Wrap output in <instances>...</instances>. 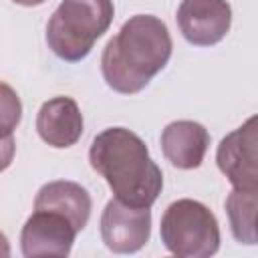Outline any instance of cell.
<instances>
[{"label":"cell","mask_w":258,"mask_h":258,"mask_svg":"<svg viewBox=\"0 0 258 258\" xmlns=\"http://www.w3.org/2000/svg\"><path fill=\"white\" fill-rule=\"evenodd\" d=\"M151 236V210L129 206L121 200H109L101 214V238L115 254H133L141 250Z\"/></svg>","instance_id":"obj_6"},{"label":"cell","mask_w":258,"mask_h":258,"mask_svg":"<svg viewBox=\"0 0 258 258\" xmlns=\"http://www.w3.org/2000/svg\"><path fill=\"white\" fill-rule=\"evenodd\" d=\"M91 208H93V202L89 191L81 183L67 181V179L44 183L34 198V210L58 212L67 216L79 232L87 226L91 218Z\"/></svg>","instance_id":"obj_11"},{"label":"cell","mask_w":258,"mask_h":258,"mask_svg":"<svg viewBox=\"0 0 258 258\" xmlns=\"http://www.w3.org/2000/svg\"><path fill=\"white\" fill-rule=\"evenodd\" d=\"M175 18L189 44L212 46L228 34L232 8L226 0H181Z\"/></svg>","instance_id":"obj_8"},{"label":"cell","mask_w":258,"mask_h":258,"mask_svg":"<svg viewBox=\"0 0 258 258\" xmlns=\"http://www.w3.org/2000/svg\"><path fill=\"white\" fill-rule=\"evenodd\" d=\"M258 210V191L234 187L226 198V214L232 236L240 244H258L254 232V218Z\"/></svg>","instance_id":"obj_12"},{"label":"cell","mask_w":258,"mask_h":258,"mask_svg":"<svg viewBox=\"0 0 258 258\" xmlns=\"http://www.w3.org/2000/svg\"><path fill=\"white\" fill-rule=\"evenodd\" d=\"M2 91H4V101H2V125H4V131H6V137L10 133V129L14 125H18L20 121V101L18 97L12 93V89L4 83L2 85Z\"/></svg>","instance_id":"obj_13"},{"label":"cell","mask_w":258,"mask_h":258,"mask_svg":"<svg viewBox=\"0 0 258 258\" xmlns=\"http://www.w3.org/2000/svg\"><path fill=\"white\" fill-rule=\"evenodd\" d=\"M171 48L173 42L163 20L135 14L105 44L101 54L103 79L117 93H139L169 62Z\"/></svg>","instance_id":"obj_1"},{"label":"cell","mask_w":258,"mask_h":258,"mask_svg":"<svg viewBox=\"0 0 258 258\" xmlns=\"http://www.w3.org/2000/svg\"><path fill=\"white\" fill-rule=\"evenodd\" d=\"M254 232H256V240H258V210H256V218H254Z\"/></svg>","instance_id":"obj_15"},{"label":"cell","mask_w":258,"mask_h":258,"mask_svg":"<svg viewBox=\"0 0 258 258\" xmlns=\"http://www.w3.org/2000/svg\"><path fill=\"white\" fill-rule=\"evenodd\" d=\"M163 246L181 258H208L220 248V226L202 202L183 198L171 202L159 226Z\"/></svg>","instance_id":"obj_4"},{"label":"cell","mask_w":258,"mask_h":258,"mask_svg":"<svg viewBox=\"0 0 258 258\" xmlns=\"http://www.w3.org/2000/svg\"><path fill=\"white\" fill-rule=\"evenodd\" d=\"M89 163L105 177L115 198L129 206L151 208L161 194L163 173L145 141L131 129L109 127L95 135Z\"/></svg>","instance_id":"obj_2"},{"label":"cell","mask_w":258,"mask_h":258,"mask_svg":"<svg viewBox=\"0 0 258 258\" xmlns=\"http://www.w3.org/2000/svg\"><path fill=\"white\" fill-rule=\"evenodd\" d=\"M79 230L73 222L52 210H34L20 232V250L32 256H69Z\"/></svg>","instance_id":"obj_7"},{"label":"cell","mask_w":258,"mask_h":258,"mask_svg":"<svg viewBox=\"0 0 258 258\" xmlns=\"http://www.w3.org/2000/svg\"><path fill=\"white\" fill-rule=\"evenodd\" d=\"M12 2H16V4H20V6H40V4H44L46 0H12Z\"/></svg>","instance_id":"obj_14"},{"label":"cell","mask_w":258,"mask_h":258,"mask_svg":"<svg viewBox=\"0 0 258 258\" xmlns=\"http://www.w3.org/2000/svg\"><path fill=\"white\" fill-rule=\"evenodd\" d=\"M36 131L44 143L56 149L75 145L83 135V113L73 97H52L44 101L36 115Z\"/></svg>","instance_id":"obj_9"},{"label":"cell","mask_w":258,"mask_h":258,"mask_svg":"<svg viewBox=\"0 0 258 258\" xmlns=\"http://www.w3.org/2000/svg\"><path fill=\"white\" fill-rule=\"evenodd\" d=\"M216 163L234 187L258 191V115L220 141Z\"/></svg>","instance_id":"obj_5"},{"label":"cell","mask_w":258,"mask_h":258,"mask_svg":"<svg viewBox=\"0 0 258 258\" xmlns=\"http://www.w3.org/2000/svg\"><path fill=\"white\" fill-rule=\"evenodd\" d=\"M113 16V0H62L46 24L48 48L67 62H79L109 30Z\"/></svg>","instance_id":"obj_3"},{"label":"cell","mask_w":258,"mask_h":258,"mask_svg":"<svg viewBox=\"0 0 258 258\" xmlns=\"http://www.w3.org/2000/svg\"><path fill=\"white\" fill-rule=\"evenodd\" d=\"M210 147V133L196 121H173L161 131V151L177 169H196L202 165Z\"/></svg>","instance_id":"obj_10"}]
</instances>
